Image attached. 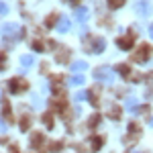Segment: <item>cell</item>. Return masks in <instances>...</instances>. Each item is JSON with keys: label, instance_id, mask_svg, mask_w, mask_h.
<instances>
[{"label": "cell", "instance_id": "cell-1", "mask_svg": "<svg viewBox=\"0 0 153 153\" xmlns=\"http://www.w3.org/2000/svg\"><path fill=\"white\" fill-rule=\"evenodd\" d=\"M94 78L98 80V82L112 84V80H114V74L108 70V68H98V70H94Z\"/></svg>", "mask_w": 153, "mask_h": 153}, {"label": "cell", "instance_id": "cell-2", "mask_svg": "<svg viewBox=\"0 0 153 153\" xmlns=\"http://www.w3.org/2000/svg\"><path fill=\"white\" fill-rule=\"evenodd\" d=\"M135 12H139L141 16H147V14L151 12L149 0H137V2H135Z\"/></svg>", "mask_w": 153, "mask_h": 153}, {"label": "cell", "instance_id": "cell-3", "mask_svg": "<svg viewBox=\"0 0 153 153\" xmlns=\"http://www.w3.org/2000/svg\"><path fill=\"white\" fill-rule=\"evenodd\" d=\"M104 47H106V41H104V39H100V37H96V39H92V45H86V51L100 53Z\"/></svg>", "mask_w": 153, "mask_h": 153}, {"label": "cell", "instance_id": "cell-4", "mask_svg": "<svg viewBox=\"0 0 153 153\" xmlns=\"http://www.w3.org/2000/svg\"><path fill=\"white\" fill-rule=\"evenodd\" d=\"M147 57H149V47H147V45H141V49L135 53L133 61H137V63H147Z\"/></svg>", "mask_w": 153, "mask_h": 153}, {"label": "cell", "instance_id": "cell-5", "mask_svg": "<svg viewBox=\"0 0 153 153\" xmlns=\"http://www.w3.org/2000/svg\"><path fill=\"white\" fill-rule=\"evenodd\" d=\"M27 88V82H25L23 78H16V80H12V84H10V90L14 92V94H19L21 90H25Z\"/></svg>", "mask_w": 153, "mask_h": 153}, {"label": "cell", "instance_id": "cell-6", "mask_svg": "<svg viewBox=\"0 0 153 153\" xmlns=\"http://www.w3.org/2000/svg\"><path fill=\"white\" fill-rule=\"evenodd\" d=\"M16 29H19V27H16L14 23H8V25H2L0 33H2L4 37H8V35H14V33H16Z\"/></svg>", "mask_w": 153, "mask_h": 153}, {"label": "cell", "instance_id": "cell-7", "mask_svg": "<svg viewBox=\"0 0 153 153\" xmlns=\"http://www.w3.org/2000/svg\"><path fill=\"white\" fill-rule=\"evenodd\" d=\"M133 39H135L133 35H127V37H123V39H118V47H120V49H131Z\"/></svg>", "mask_w": 153, "mask_h": 153}, {"label": "cell", "instance_id": "cell-8", "mask_svg": "<svg viewBox=\"0 0 153 153\" xmlns=\"http://www.w3.org/2000/svg\"><path fill=\"white\" fill-rule=\"evenodd\" d=\"M68 29H70V19H68V16H61V19H59V23H57V31L65 33Z\"/></svg>", "mask_w": 153, "mask_h": 153}, {"label": "cell", "instance_id": "cell-9", "mask_svg": "<svg viewBox=\"0 0 153 153\" xmlns=\"http://www.w3.org/2000/svg\"><path fill=\"white\" fill-rule=\"evenodd\" d=\"M76 21L86 23V21H88V10H86V8H78V10H76Z\"/></svg>", "mask_w": 153, "mask_h": 153}, {"label": "cell", "instance_id": "cell-10", "mask_svg": "<svg viewBox=\"0 0 153 153\" xmlns=\"http://www.w3.org/2000/svg\"><path fill=\"white\" fill-rule=\"evenodd\" d=\"M31 65H33V57H31V55H23V57H21V68H23V71L29 70Z\"/></svg>", "mask_w": 153, "mask_h": 153}, {"label": "cell", "instance_id": "cell-11", "mask_svg": "<svg viewBox=\"0 0 153 153\" xmlns=\"http://www.w3.org/2000/svg\"><path fill=\"white\" fill-rule=\"evenodd\" d=\"M86 68H88L86 61H76V63H71V71H84Z\"/></svg>", "mask_w": 153, "mask_h": 153}, {"label": "cell", "instance_id": "cell-12", "mask_svg": "<svg viewBox=\"0 0 153 153\" xmlns=\"http://www.w3.org/2000/svg\"><path fill=\"white\" fill-rule=\"evenodd\" d=\"M70 84H71V86H82V84H84V76H80V74L71 76V78H70Z\"/></svg>", "mask_w": 153, "mask_h": 153}, {"label": "cell", "instance_id": "cell-13", "mask_svg": "<svg viewBox=\"0 0 153 153\" xmlns=\"http://www.w3.org/2000/svg\"><path fill=\"white\" fill-rule=\"evenodd\" d=\"M41 143H43V135L35 133V135H33V139H31V145H33V147H41Z\"/></svg>", "mask_w": 153, "mask_h": 153}, {"label": "cell", "instance_id": "cell-14", "mask_svg": "<svg viewBox=\"0 0 153 153\" xmlns=\"http://www.w3.org/2000/svg\"><path fill=\"white\" fill-rule=\"evenodd\" d=\"M135 106H137V98H133V96L127 98V108H129L131 112H137V108H135Z\"/></svg>", "mask_w": 153, "mask_h": 153}, {"label": "cell", "instance_id": "cell-15", "mask_svg": "<svg viewBox=\"0 0 153 153\" xmlns=\"http://www.w3.org/2000/svg\"><path fill=\"white\" fill-rule=\"evenodd\" d=\"M100 143H102V139H100V137H94V139H92V149H100Z\"/></svg>", "mask_w": 153, "mask_h": 153}, {"label": "cell", "instance_id": "cell-16", "mask_svg": "<svg viewBox=\"0 0 153 153\" xmlns=\"http://www.w3.org/2000/svg\"><path fill=\"white\" fill-rule=\"evenodd\" d=\"M123 2H125V0H108V4H110L112 8H118V6H120Z\"/></svg>", "mask_w": 153, "mask_h": 153}, {"label": "cell", "instance_id": "cell-17", "mask_svg": "<svg viewBox=\"0 0 153 153\" xmlns=\"http://www.w3.org/2000/svg\"><path fill=\"white\" fill-rule=\"evenodd\" d=\"M27 129H29V118L25 117L23 120H21V131H27Z\"/></svg>", "mask_w": 153, "mask_h": 153}, {"label": "cell", "instance_id": "cell-18", "mask_svg": "<svg viewBox=\"0 0 153 153\" xmlns=\"http://www.w3.org/2000/svg\"><path fill=\"white\" fill-rule=\"evenodd\" d=\"M43 120H45L47 129H53V127H51V114H45V118H43Z\"/></svg>", "mask_w": 153, "mask_h": 153}, {"label": "cell", "instance_id": "cell-19", "mask_svg": "<svg viewBox=\"0 0 153 153\" xmlns=\"http://www.w3.org/2000/svg\"><path fill=\"white\" fill-rule=\"evenodd\" d=\"M6 12H8V6L4 2H0V14H6Z\"/></svg>", "mask_w": 153, "mask_h": 153}, {"label": "cell", "instance_id": "cell-20", "mask_svg": "<svg viewBox=\"0 0 153 153\" xmlns=\"http://www.w3.org/2000/svg\"><path fill=\"white\" fill-rule=\"evenodd\" d=\"M74 98H76V100L80 102V100H84V98H86V92H78V94L74 96Z\"/></svg>", "mask_w": 153, "mask_h": 153}, {"label": "cell", "instance_id": "cell-21", "mask_svg": "<svg viewBox=\"0 0 153 153\" xmlns=\"http://www.w3.org/2000/svg\"><path fill=\"white\" fill-rule=\"evenodd\" d=\"M33 47H35L37 51H43V45H41V43H39V41H35V43H33Z\"/></svg>", "mask_w": 153, "mask_h": 153}, {"label": "cell", "instance_id": "cell-22", "mask_svg": "<svg viewBox=\"0 0 153 153\" xmlns=\"http://www.w3.org/2000/svg\"><path fill=\"white\" fill-rule=\"evenodd\" d=\"M53 23H55V16L51 14V16H49V19H47V25H53Z\"/></svg>", "mask_w": 153, "mask_h": 153}, {"label": "cell", "instance_id": "cell-23", "mask_svg": "<svg viewBox=\"0 0 153 153\" xmlns=\"http://www.w3.org/2000/svg\"><path fill=\"white\" fill-rule=\"evenodd\" d=\"M2 68H4V57L0 55V70H2Z\"/></svg>", "mask_w": 153, "mask_h": 153}, {"label": "cell", "instance_id": "cell-24", "mask_svg": "<svg viewBox=\"0 0 153 153\" xmlns=\"http://www.w3.org/2000/svg\"><path fill=\"white\" fill-rule=\"evenodd\" d=\"M149 35H151V39H153V25L149 27Z\"/></svg>", "mask_w": 153, "mask_h": 153}, {"label": "cell", "instance_id": "cell-25", "mask_svg": "<svg viewBox=\"0 0 153 153\" xmlns=\"http://www.w3.org/2000/svg\"><path fill=\"white\" fill-rule=\"evenodd\" d=\"M151 125H153V117H151Z\"/></svg>", "mask_w": 153, "mask_h": 153}]
</instances>
